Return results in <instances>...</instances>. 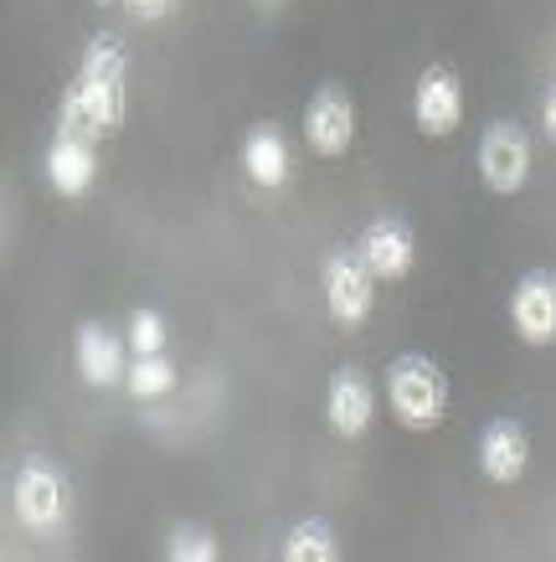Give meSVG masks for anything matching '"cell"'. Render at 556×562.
I'll use <instances>...</instances> for the list:
<instances>
[{"label":"cell","instance_id":"cell-1","mask_svg":"<svg viewBox=\"0 0 556 562\" xmlns=\"http://www.w3.org/2000/svg\"><path fill=\"white\" fill-rule=\"evenodd\" d=\"M124 78H129L124 47L114 36H93L83 52V68H78L68 99H63V130H78V135L93 139L118 135V124H124Z\"/></svg>","mask_w":556,"mask_h":562},{"label":"cell","instance_id":"cell-2","mask_svg":"<svg viewBox=\"0 0 556 562\" xmlns=\"http://www.w3.org/2000/svg\"><path fill=\"white\" fill-rule=\"evenodd\" d=\"M387 397L402 428L433 434L443 424V413H449V376H443L439 361L407 351V357H397L387 367Z\"/></svg>","mask_w":556,"mask_h":562},{"label":"cell","instance_id":"cell-3","mask_svg":"<svg viewBox=\"0 0 556 562\" xmlns=\"http://www.w3.org/2000/svg\"><path fill=\"white\" fill-rule=\"evenodd\" d=\"M325 305L340 330H361L376 305V273L361 254H330L325 258Z\"/></svg>","mask_w":556,"mask_h":562},{"label":"cell","instance_id":"cell-4","mask_svg":"<svg viewBox=\"0 0 556 562\" xmlns=\"http://www.w3.org/2000/svg\"><path fill=\"white\" fill-rule=\"evenodd\" d=\"M479 176H485V187L495 196H515L525 187V176H531V135H525L521 124H489L485 139H479Z\"/></svg>","mask_w":556,"mask_h":562},{"label":"cell","instance_id":"cell-5","mask_svg":"<svg viewBox=\"0 0 556 562\" xmlns=\"http://www.w3.org/2000/svg\"><path fill=\"white\" fill-rule=\"evenodd\" d=\"M304 139L325 160H340L355 145V103L340 83L315 88V99L304 103Z\"/></svg>","mask_w":556,"mask_h":562},{"label":"cell","instance_id":"cell-6","mask_svg":"<svg viewBox=\"0 0 556 562\" xmlns=\"http://www.w3.org/2000/svg\"><path fill=\"white\" fill-rule=\"evenodd\" d=\"M11 501H16V516L26 531H57L63 527V516H68V485H63V475L52 470V464L42 460H26L16 475V491H11Z\"/></svg>","mask_w":556,"mask_h":562},{"label":"cell","instance_id":"cell-7","mask_svg":"<svg viewBox=\"0 0 556 562\" xmlns=\"http://www.w3.org/2000/svg\"><path fill=\"white\" fill-rule=\"evenodd\" d=\"M412 120L428 139H443L454 135L458 120H464V88H458V72L433 63V68H422L418 78V93H412Z\"/></svg>","mask_w":556,"mask_h":562},{"label":"cell","instance_id":"cell-8","mask_svg":"<svg viewBox=\"0 0 556 562\" xmlns=\"http://www.w3.org/2000/svg\"><path fill=\"white\" fill-rule=\"evenodd\" d=\"M510 321L525 346H552L556 341V273L531 269L510 294Z\"/></svg>","mask_w":556,"mask_h":562},{"label":"cell","instance_id":"cell-9","mask_svg":"<svg viewBox=\"0 0 556 562\" xmlns=\"http://www.w3.org/2000/svg\"><path fill=\"white\" fill-rule=\"evenodd\" d=\"M361 258H366V269L376 273V284H397L412 273V258H418V238H412V227L402 217H376L361 233Z\"/></svg>","mask_w":556,"mask_h":562},{"label":"cell","instance_id":"cell-10","mask_svg":"<svg viewBox=\"0 0 556 562\" xmlns=\"http://www.w3.org/2000/svg\"><path fill=\"white\" fill-rule=\"evenodd\" d=\"M525 464H531V434L515 418H489L479 434V470L495 485H515L525 475Z\"/></svg>","mask_w":556,"mask_h":562},{"label":"cell","instance_id":"cell-11","mask_svg":"<svg viewBox=\"0 0 556 562\" xmlns=\"http://www.w3.org/2000/svg\"><path fill=\"white\" fill-rule=\"evenodd\" d=\"M325 413H330V428L345 434V439H361L376 418V397H371V382L361 367H340L330 376V392H325Z\"/></svg>","mask_w":556,"mask_h":562},{"label":"cell","instance_id":"cell-12","mask_svg":"<svg viewBox=\"0 0 556 562\" xmlns=\"http://www.w3.org/2000/svg\"><path fill=\"white\" fill-rule=\"evenodd\" d=\"M93 171H99V155H93V135H78V130H57L47 150V176L63 196H83L93 187Z\"/></svg>","mask_w":556,"mask_h":562},{"label":"cell","instance_id":"cell-13","mask_svg":"<svg viewBox=\"0 0 556 562\" xmlns=\"http://www.w3.org/2000/svg\"><path fill=\"white\" fill-rule=\"evenodd\" d=\"M242 166H248V176H253V187L273 191L288 181V145L284 135L273 130V124H258V130H248V139H242Z\"/></svg>","mask_w":556,"mask_h":562},{"label":"cell","instance_id":"cell-14","mask_svg":"<svg viewBox=\"0 0 556 562\" xmlns=\"http://www.w3.org/2000/svg\"><path fill=\"white\" fill-rule=\"evenodd\" d=\"M78 367H83V376L93 382V387H109V382H118V376H124L118 341L103 330V325L88 321L83 330H78Z\"/></svg>","mask_w":556,"mask_h":562},{"label":"cell","instance_id":"cell-15","mask_svg":"<svg viewBox=\"0 0 556 562\" xmlns=\"http://www.w3.org/2000/svg\"><path fill=\"white\" fill-rule=\"evenodd\" d=\"M284 558L288 562H336L340 542H336V531H330V521H320V516L294 521L288 537H284Z\"/></svg>","mask_w":556,"mask_h":562},{"label":"cell","instance_id":"cell-16","mask_svg":"<svg viewBox=\"0 0 556 562\" xmlns=\"http://www.w3.org/2000/svg\"><path fill=\"white\" fill-rule=\"evenodd\" d=\"M170 387H175V367H170L160 351H155V357H139L135 367H129V392H135V397H166Z\"/></svg>","mask_w":556,"mask_h":562},{"label":"cell","instance_id":"cell-17","mask_svg":"<svg viewBox=\"0 0 556 562\" xmlns=\"http://www.w3.org/2000/svg\"><path fill=\"white\" fill-rule=\"evenodd\" d=\"M175 562H217V537L206 527H175L170 531V547H166Z\"/></svg>","mask_w":556,"mask_h":562},{"label":"cell","instance_id":"cell-18","mask_svg":"<svg viewBox=\"0 0 556 562\" xmlns=\"http://www.w3.org/2000/svg\"><path fill=\"white\" fill-rule=\"evenodd\" d=\"M129 346H135V357H155L160 346H166V325L155 310H135V321H129Z\"/></svg>","mask_w":556,"mask_h":562},{"label":"cell","instance_id":"cell-19","mask_svg":"<svg viewBox=\"0 0 556 562\" xmlns=\"http://www.w3.org/2000/svg\"><path fill=\"white\" fill-rule=\"evenodd\" d=\"M124 5H129L139 21H160V16H170V5H175V0H124Z\"/></svg>","mask_w":556,"mask_h":562},{"label":"cell","instance_id":"cell-20","mask_svg":"<svg viewBox=\"0 0 556 562\" xmlns=\"http://www.w3.org/2000/svg\"><path fill=\"white\" fill-rule=\"evenodd\" d=\"M541 124H546V135H552V145H556V93L546 99V109H541Z\"/></svg>","mask_w":556,"mask_h":562},{"label":"cell","instance_id":"cell-21","mask_svg":"<svg viewBox=\"0 0 556 562\" xmlns=\"http://www.w3.org/2000/svg\"><path fill=\"white\" fill-rule=\"evenodd\" d=\"M99 5H118V0H99Z\"/></svg>","mask_w":556,"mask_h":562},{"label":"cell","instance_id":"cell-22","mask_svg":"<svg viewBox=\"0 0 556 562\" xmlns=\"http://www.w3.org/2000/svg\"><path fill=\"white\" fill-rule=\"evenodd\" d=\"M269 5H273V0H269Z\"/></svg>","mask_w":556,"mask_h":562}]
</instances>
